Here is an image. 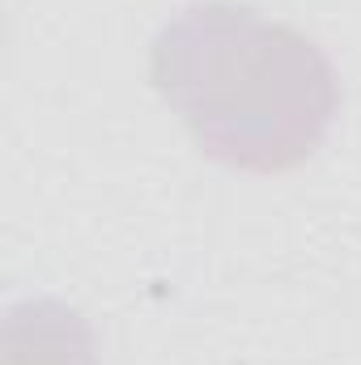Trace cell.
I'll use <instances>...</instances> for the list:
<instances>
[{
	"instance_id": "obj_2",
	"label": "cell",
	"mask_w": 361,
	"mask_h": 365,
	"mask_svg": "<svg viewBox=\"0 0 361 365\" xmlns=\"http://www.w3.org/2000/svg\"><path fill=\"white\" fill-rule=\"evenodd\" d=\"M0 361L4 365H98L90 323L56 302V297H26L4 310L0 331Z\"/></svg>"
},
{
	"instance_id": "obj_1",
	"label": "cell",
	"mask_w": 361,
	"mask_h": 365,
	"mask_svg": "<svg viewBox=\"0 0 361 365\" xmlns=\"http://www.w3.org/2000/svg\"><path fill=\"white\" fill-rule=\"evenodd\" d=\"M149 77L204 158L251 175L315 158L340 106L327 51L234 0H200L171 17L153 38Z\"/></svg>"
}]
</instances>
